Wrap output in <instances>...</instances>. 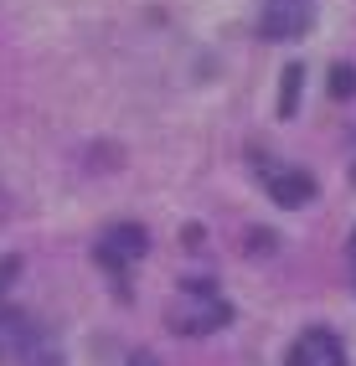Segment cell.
<instances>
[{"label": "cell", "instance_id": "cell-1", "mask_svg": "<svg viewBox=\"0 0 356 366\" xmlns=\"http://www.w3.org/2000/svg\"><path fill=\"white\" fill-rule=\"evenodd\" d=\"M145 248H150V232L139 222H114L99 237V263L109 268V274H119V268H129L134 258H145Z\"/></svg>", "mask_w": 356, "mask_h": 366}, {"label": "cell", "instance_id": "cell-2", "mask_svg": "<svg viewBox=\"0 0 356 366\" xmlns=\"http://www.w3.org/2000/svg\"><path fill=\"white\" fill-rule=\"evenodd\" d=\"M310 11H315L310 0H269L258 31H264L269 41H290V36H300L305 26H310Z\"/></svg>", "mask_w": 356, "mask_h": 366}, {"label": "cell", "instance_id": "cell-3", "mask_svg": "<svg viewBox=\"0 0 356 366\" xmlns=\"http://www.w3.org/2000/svg\"><path fill=\"white\" fill-rule=\"evenodd\" d=\"M284 366H346V351H341V340L330 335V330H305L295 346H290V361Z\"/></svg>", "mask_w": 356, "mask_h": 366}, {"label": "cell", "instance_id": "cell-4", "mask_svg": "<svg viewBox=\"0 0 356 366\" xmlns=\"http://www.w3.org/2000/svg\"><path fill=\"white\" fill-rule=\"evenodd\" d=\"M217 325H227V305L222 300H202V305H186V310L171 315V330H181V335H207Z\"/></svg>", "mask_w": 356, "mask_h": 366}, {"label": "cell", "instance_id": "cell-5", "mask_svg": "<svg viewBox=\"0 0 356 366\" xmlns=\"http://www.w3.org/2000/svg\"><path fill=\"white\" fill-rule=\"evenodd\" d=\"M269 197L279 207H305L315 197V181L305 176V170H274V176H269Z\"/></svg>", "mask_w": 356, "mask_h": 366}, {"label": "cell", "instance_id": "cell-6", "mask_svg": "<svg viewBox=\"0 0 356 366\" xmlns=\"http://www.w3.org/2000/svg\"><path fill=\"white\" fill-rule=\"evenodd\" d=\"M300 83H305V67H300V62H290V67H284V78H279V99H274L279 119H290V114L300 109Z\"/></svg>", "mask_w": 356, "mask_h": 366}, {"label": "cell", "instance_id": "cell-7", "mask_svg": "<svg viewBox=\"0 0 356 366\" xmlns=\"http://www.w3.org/2000/svg\"><path fill=\"white\" fill-rule=\"evenodd\" d=\"M330 93H336V99H351V93H356V67H336V72H330Z\"/></svg>", "mask_w": 356, "mask_h": 366}, {"label": "cell", "instance_id": "cell-8", "mask_svg": "<svg viewBox=\"0 0 356 366\" xmlns=\"http://www.w3.org/2000/svg\"><path fill=\"white\" fill-rule=\"evenodd\" d=\"M21 274V258H0V305H6V284Z\"/></svg>", "mask_w": 356, "mask_h": 366}, {"label": "cell", "instance_id": "cell-9", "mask_svg": "<svg viewBox=\"0 0 356 366\" xmlns=\"http://www.w3.org/2000/svg\"><path fill=\"white\" fill-rule=\"evenodd\" d=\"M129 366H155V356H150V351H134V356H129Z\"/></svg>", "mask_w": 356, "mask_h": 366}, {"label": "cell", "instance_id": "cell-10", "mask_svg": "<svg viewBox=\"0 0 356 366\" xmlns=\"http://www.w3.org/2000/svg\"><path fill=\"white\" fill-rule=\"evenodd\" d=\"M351 274H356V232H351Z\"/></svg>", "mask_w": 356, "mask_h": 366}, {"label": "cell", "instance_id": "cell-11", "mask_svg": "<svg viewBox=\"0 0 356 366\" xmlns=\"http://www.w3.org/2000/svg\"><path fill=\"white\" fill-rule=\"evenodd\" d=\"M351 186H356V170H351Z\"/></svg>", "mask_w": 356, "mask_h": 366}]
</instances>
